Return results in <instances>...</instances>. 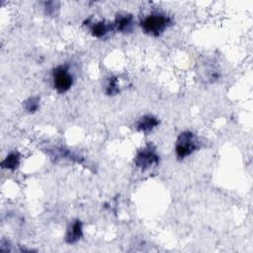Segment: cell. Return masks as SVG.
Wrapping results in <instances>:
<instances>
[{
	"label": "cell",
	"instance_id": "7a4b0ae2",
	"mask_svg": "<svg viewBox=\"0 0 253 253\" xmlns=\"http://www.w3.org/2000/svg\"><path fill=\"white\" fill-rule=\"evenodd\" d=\"M200 140L198 136L190 130L183 131L177 137L175 143V153L178 159L182 160L200 148Z\"/></svg>",
	"mask_w": 253,
	"mask_h": 253
},
{
	"label": "cell",
	"instance_id": "8992f818",
	"mask_svg": "<svg viewBox=\"0 0 253 253\" xmlns=\"http://www.w3.org/2000/svg\"><path fill=\"white\" fill-rule=\"evenodd\" d=\"M133 27V17L130 14H119L113 24V29L120 33L131 32Z\"/></svg>",
	"mask_w": 253,
	"mask_h": 253
},
{
	"label": "cell",
	"instance_id": "277c9868",
	"mask_svg": "<svg viewBox=\"0 0 253 253\" xmlns=\"http://www.w3.org/2000/svg\"><path fill=\"white\" fill-rule=\"evenodd\" d=\"M159 162V156L152 144L139 149L134 157V164L141 170H146Z\"/></svg>",
	"mask_w": 253,
	"mask_h": 253
},
{
	"label": "cell",
	"instance_id": "3957f363",
	"mask_svg": "<svg viewBox=\"0 0 253 253\" xmlns=\"http://www.w3.org/2000/svg\"><path fill=\"white\" fill-rule=\"evenodd\" d=\"M74 77L70 72L68 65L60 64L52 70V84L57 93H66L72 87Z\"/></svg>",
	"mask_w": 253,
	"mask_h": 253
},
{
	"label": "cell",
	"instance_id": "30bf717a",
	"mask_svg": "<svg viewBox=\"0 0 253 253\" xmlns=\"http://www.w3.org/2000/svg\"><path fill=\"white\" fill-rule=\"evenodd\" d=\"M23 106H24V109L28 113H30V114L36 113L40 107V97L33 96V97L28 98L26 101H24Z\"/></svg>",
	"mask_w": 253,
	"mask_h": 253
},
{
	"label": "cell",
	"instance_id": "9c48e42d",
	"mask_svg": "<svg viewBox=\"0 0 253 253\" xmlns=\"http://www.w3.org/2000/svg\"><path fill=\"white\" fill-rule=\"evenodd\" d=\"M112 29H113V26H111L110 24H107L105 21H99V22L92 24L90 31H91V34L93 37L103 38Z\"/></svg>",
	"mask_w": 253,
	"mask_h": 253
},
{
	"label": "cell",
	"instance_id": "7c38bea8",
	"mask_svg": "<svg viewBox=\"0 0 253 253\" xmlns=\"http://www.w3.org/2000/svg\"><path fill=\"white\" fill-rule=\"evenodd\" d=\"M45 13L47 15H53L55 13L56 8V3L55 2H47L45 3Z\"/></svg>",
	"mask_w": 253,
	"mask_h": 253
},
{
	"label": "cell",
	"instance_id": "6da1fadb",
	"mask_svg": "<svg viewBox=\"0 0 253 253\" xmlns=\"http://www.w3.org/2000/svg\"><path fill=\"white\" fill-rule=\"evenodd\" d=\"M170 25L171 19L165 14L158 12L145 16L140 22L142 31L152 37H159Z\"/></svg>",
	"mask_w": 253,
	"mask_h": 253
},
{
	"label": "cell",
	"instance_id": "5b68a950",
	"mask_svg": "<svg viewBox=\"0 0 253 253\" xmlns=\"http://www.w3.org/2000/svg\"><path fill=\"white\" fill-rule=\"evenodd\" d=\"M83 236V228H82V222L79 219H76L72 221L65 232L64 240L68 244H74L77 241L81 239Z\"/></svg>",
	"mask_w": 253,
	"mask_h": 253
},
{
	"label": "cell",
	"instance_id": "ba28073f",
	"mask_svg": "<svg viewBox=\"0 0 253 253\" xmlns=\"http://www.w3.org/2000/svg\"><path fill=\"white\" fill-rule=\"evenodd\" d=\"M20 161H21V156L19 154V152L14 151V152H10L1 162V166L4 169H8V170H15L18 168V166L20 165Z\"/></svg>",
	"mask_w": 253,
	"mask_h": 253
},
{
	"label": "cell",
	"instance_id": "8fae6325",
	"mask_svg": "<svg viewBox=\"0 0 253 253\" xmlns=\"http://www.w3.org/2000/svg\"><path fill=\"white\" fill-rule=\"evenodd\" d=\"M106 94L109 96H115L120 93V87L118 85V78L111 77L106 86Z\"/></svg>",
	"mask_w": 253,
	"mask_h": 253
},
{
	"label": "cell",
	"instance_id": "52a82bcc",
	"mask_svg": "<svg viewBox=\"0 0 253 253\" xmlns=\"http://www.w3.org/2000/svg\"><path fill=\"white\" fill-rule=\"evenodd\" d=\"M159 125V120L152 115L141 117L136 123V129L141 132H149Z\"/></svg>",
	"mask_w": 253,
	"mask_h": 253
}]
</instances>
